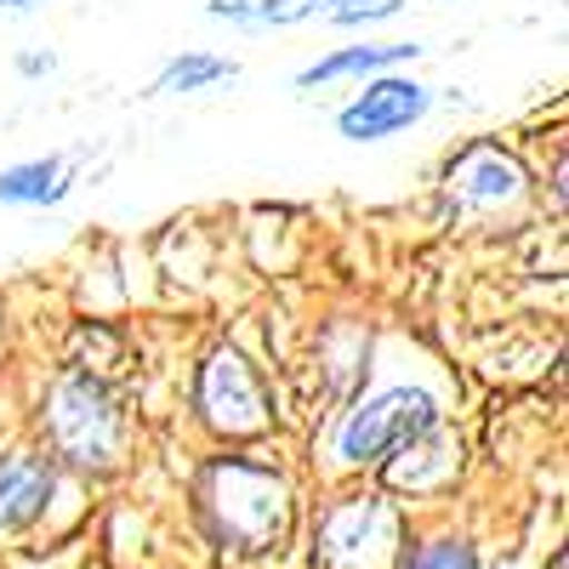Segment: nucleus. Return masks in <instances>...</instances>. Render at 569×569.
<instances>
[{
    "label": "nucleus",
    "mask_w": 569,
    "mask_h": 569,
    "mask_svg": "<svg viewBox=\"0 0 569 569\" xmlns=\"http://www.w3.org/2000/svg\"><path fill=\"white\" fill-rule=\"evenodd\" d=\"M330 0H206V18L228 29H297L319 23Z\"/></svg>",
    "instance_id": "obj_13"
},
{
    "label": "nucleus",
    "mask_w": 569,
    "mask_h": 569,
    "mask_svg": "<svg viewBox=\"0 0 569 569\" xmlns=\"http://www.w3.org/2000/svg\"><path fill=\"white\" fill-rule=\"evenodd\" d=\"M445 188L461 211H479V217H512L518 206L530 200V171L518 166L512 149L490 137H472L450 154L445 166Z\"/></svg>",
    "instance_id": "obj_7"
},
{
    "label": "nucleus",
    "mask_w": 569,
    "mask_h": 569,
    "mask_svg": "<svg viewBox=\"0 0 569 569\" xmlns=\"http://www.w3.org/2000/svg\"><path fill=\"white\" fill-rule=\"evenodd\" d=\"M376 472H382L393 490H405V496H439L445 485H456V472H461V439H456V427H450V421L433 427L427 439H416V445H405L399 456H388ZM393 490H388V496H393Z\"/></svg>",
    "instance_id": "obj_10"
},
{
    "label": "nucleus",
    "mask_w": 569,
    "mask_h": 569,
    "mask_svg": "<svg viewBox=\"0 0 569 569\" xmlns=\"http://www.w3.org/2000/svg\"><path fill=\"white\" fill-rule=\"evenodd\" d=\"M74 194V160L63 154H34L0 166V206L7 211H46Z\"/></svg>",
    "instance_id": "obj_11"
},
{
    "label": "nucleus",
    "mask_w": 569,
    "mask_h": 569,
    "mask_svg": "<svg viewBox=\"0 0 569 569\" xmlns=\"http://www.w3.org/2000/svg\"><path fill=\"white\" fill-rule=\"evenodd\" d=\"M194 518L228 558H279L297 536V485L257 450H222L194 472Z\"/></svg>",
    "instance_id": "obj_1"
},
{
    "label": "nucleus",
    "mask_w": 569,
    "mask_h": 569,
    "mask_svg": "<svg viewBox=\"0 0 569 569\" xmlns=\"http://www.w3.org/2000/svg\"><path fill=\"white\" fill-rule=\"evenodd\" d=\"M188 416L200 421V433L222 450H251L279 427V388L257 353L240 342H211L188 382Z\"/></svg>",
    "instance_id": "obj_4"
},
{
    "label": "nucleus",
    "mask_w": 569,
    "mask_h": 569,
    "mask_svg": "<svg viewBox=\"0 0 569 569\" xmlns=\"http://www.w3.org/2000/svg\"><path fill=\"white\" fill-rule=\"evenodd\" d=\"M40 0H0V12H12V18H23V12H34Z\"/></svg>",
    "instance_id": "obj_17"
},
{
    "label": "nucleus",
    "mask_w": 569,
    "mask_h": 569,
    "mask_svg": "<svg viewBox=\"0 0 569 569\" xmlns=\"http://www.w3.org/2000/svg\"><path fill=\"white\" fill-rule=\"evenodd\" d=\"M427 46L421 40H353V46H330L313 63L297 69V91H313V86H342V80H376V74H393V69H410L421 63Z\"/></svg>",
    "instance_id": "obj_9"
},
{
    "label": "nucleus",
    "mask_w": 569,
    "mask_h": 569,
    "mask_svg": "<svg viewBox=\"0 0 569 569\" xmlns=\"http://www.w3.org/2000/svg\"><path fill=\"white\" fill-rule=\"evenodd\" d=\"M63 467L40 445H0V547L34 536L58 507Z\"/></svg>",
    "instance_id": "obj_8"
},
{
    "label": "nucleus",
    "mask_w": 569,
    "mask_h": 569,
    "mask_svg": "<svg viewBox=\"0 0 569 569\" xmlns=\"http://www.w3.org/2000/svg\"><path fill=\"white\" fill-rule=\"evenodd\" d=\"M439 103V86L416 80L410 69H393V74H376V80H359V91L337 109V137L342 142H388L410 126H421Z\"/></svg>",
    "instance_id": "obj_6"
},
{
    "label": "nucleus",
    "mask_w": 569,
    "mask_h": 569,
    "mask_svg": "<svg viewBox=\"0 0 569 569\" xmlns=\"http://www.w3.org/2000/svg\"><path fill=\"white\" fill-rule=\"evenodd\" d=\"M52 69H58V58H52V52H18V74H29V80L52 74Z\"/></svg>",
    "instance_id": "obj_16"
},
{
    "label": "nucleus",
    "mask_w": 569,
    "mask_h": 569,
    "mask_svg": "<svg viewBox=\"0 0 569 569\" xmlns=\"http://www.w3.org/2000/svg\"><path fill=\"white\" fill-rule=\"evenodd\" d=\"M40 450L63 472L109 479L131 456V405L91 365H63L40 393Z\"/></svg>",
    "instance_id": "obj_3"
},
{
    "label": "nucleus",
    "mask_w": 569,
    "mask_h": 569,
    "mask_svg": "<svg viewBox=\"0 0 569 569\" xmlns=\"http://www.w3.org/2000/svg\"><path fill=\"white\" fill-rule=\"evenodd\" d=\"M399 569H479V547H472L467 536H456V530H445V536H421L416 547L405 541Z\"/></svg>",
    "instance_id": "obj_14"
},
{
    "label": "nucleus",
    "mask_w": 569,
    "mask_h": 569,
    "mask_svg": "<svg viewBox=\"0 0 569 569\" xmlns=\"http://www.w3.org/2000/svg\"><path fill=\"white\" fill-rule=\"evenodd\" d=\"M240 74V63H233L228 52H206V46H182V52H171L154 74V98H194V91H211L222 80Z\"/></svg>",
    "instance_id": "obj_12"
},
{
    "label": "nucleus",
    "mask_w": 569,
    "mask_h": 569,
    "mask_svg": "<svg viewBox=\"0 0 569 569\" xmlns=\"http://www.w3.org/2000/svg\"><path fill=\"white\" fill-rule=\"evenodd\" d=\"M405 507L388 490H348L319 507L313 569H399Z\"/></svg>",
    "instance_id": "obj_5"
},
{
    "label": "nucleus",
    "mask_w": 569,
    "mask_h": 569,
    "mask_svg": "<svg viewBox=\"0 0 569 569\" xmlns=\"http://www.w3.org/2000/svg\"><path fill=\"white\" fill-rule=\"evenodd\" d=\"M445 421H450V388L421 359L416 370H393L382 382H365L337 410V421L325 433V461L330 472H376L388 456L427 439Z\"/></svg>",
    "instance_id": "obj_2"
},
{
    "label": "nucleus",
    "mask_w": 569,
    "mask_h": 569,
    "mask_svg": "<svg viewBox=\"0 0 569 569\" xmlns=\"http://www.w3.org/2000/svg\"><path fill=\"white\" fill-rule=\"evenodd\" d=\"M410 7V0H330L325 7V29H376V23H388Z\"/></svg>",
    "instance_id": "obj_15"
}]
</instances>
